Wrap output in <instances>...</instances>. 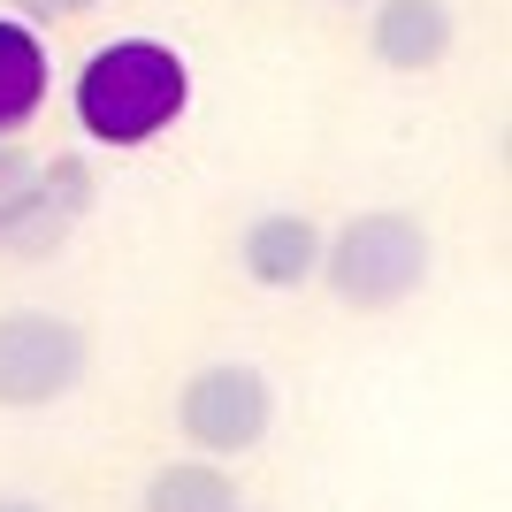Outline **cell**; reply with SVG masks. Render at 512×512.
I'll return each mask as SVG.
<instances>
[{"mask_svg": "<svg viewBox=\"0 0 512 512\" xmlns=\"http://www.w3.org/2000/svg\"><path fill=\"white\" fill-rule=\"evenodd\" d=\"M184 100H192V69H184V54L161 39H107L85 54V69H77V92H69V107H77V130H85L92 146H153L161 130L184 115Z\"/></svg>", "mask_w": 512, "mask_h": 512, "instance_id": "obj_1", "label": "cell"}, {"mask_svg": "<svg viewBox=\"0 0 512 512\" xmlns=\"http://www.w3.org/2000/svg\"><path fill=\"white\" fill-rule=\"evenodd\" d=\"M428 268H436V230H428L421 214L367 207V214H352L344 230L321 237L314 283H329V299H337L344 314H390V306H406L428 283Z\"/></svg>", "mask_w": 512, "mask_h": 512, "instance_id": "obj_2", "label": "cell"}, {"mask_svg": "<svg viewBox=\"0 0 512 512\" xmlns=\"http://www.w3.org/2000/svg\"><path fill=\"white\" fill-rule=\"evenodd\" d=\"M85 375H92V337L77 314H54V306L0 314V413L62 406Z\"/></svg>", "mask_w": 512, "mask_h": 512, "instance_id": "obj_3", "label": "cell"}, {"mask_svg": "<svg viewBox=\"0 0 512 512\" xmlns=\"http://www.w3.org/2000/svg\"><path fill=\"white\" fill-rule=\"evenodd\" d=\"M276 428V390L253 360H207L176 390V436L192 459H253Z\"/></svg>", "mask_w": 512, "mask_h": 512, "instance_id": "obj_4", "label": "cell"}, {"mask_svg": "<svg viewBox=\"0 0 512 512\" xmlns=\"http://www.w3.org/2000/svg\"><path fill=\"white\" fill-rule=\"evenodd\" d=\"M92 207V169L85 161H39L16 192L0 199V260H39L54 253Z\"/></svg>", "mask_w": 512, "mask_h": 512, "instance_id": "obj_5", "label": "cell"}, {"mask_svg": "<svg viewBox=\"0 0 512 512\" xmlns=\"http://www.w3.org/2000/svg\"><path fill=\"white\" fill-rule=\"evenodd\" d=\"M321 222L299 207H268L253 214L245 230H237V268H245V283H260V291H306L321 268Z\"/></svg>", "mask_w": 512, "mask_h": 512, "instance_id": "obj_6", "label": "cell"}, {"mask_svg": "<svg viewBox=\"0 0 512 512\" xmlns=\"http://www.w3.org/2000/svg\"><path fill=\"white\" fill-rule=\"evenodd\" d=\"M367 54L398 77H421V69H444L459 23H451V0H367Z\"/></svg>", "mask_w": 512, "mask_h": 512, "instance_id": "obj_7", "label": "cell"}, {"mask_svg": "<svg viewBox=\"0 0 512 512\" xmlns=\"http://www.w3.org/2000/svg\"><path fill=\"white\" fill-rule=\"evenodd\" d=\"M46 85H54L46 39L31 31V23L0 16V138H16V130L46 107Z\"/></svg>", "mask_w": 512, "mask_h": 512, "instance_id": "obj_8", "label": "cell"}, {"mask_svg": "<svg viewBox=\"0 0 512 512\" xmlns=\"http://www.w3.org/2000/svg\"><path fill=\"white\" fill-rule=\"evenodd\" d=\"M138 512H245V490L222 459H169L146 474Z\"/></svg>", "mask_w": 512, "mask_h": 512, "instance_id": "obj_9", "label": "cell"}, {"mask_svg": "<svg viewBox=\"0 0 512 512\" xmlns=\"http://www.w3.org/2000/svg\"><path fill=\"white\" fill-rule=\"evenodd\" d=\"M31 169H39V153L23 146V138H0V199L16 192V184H23V176H31Z\"/></svg>", "mask_w": 512, "mask_h": 512, "instance_id": "obj_10", "label": "cell"}, {"mask_svg": "<svg viewBox=\"0 0 512 512\" xmlns=\"http://www.w3.org/2000/svg\"><path fill=\"white\" fill-rule=\"evenodd\" d=\"M0 8H23V16H85L100 0H0Z\"/></svg>", "mask_w": 512, "mask_h": 512, "instance_id": "obj_11", "label": "cell"}, {"mask_svg": "<svg viewBox=\"0 0 512 512\" xmlns=\"http://www.w3.org/2000/svg\"><path fill=\"white\" fill-rule=\"evenodd\" d=\"M0 512H46L39 497H0Z\"/></svg>", "mask_w": 512, "mask_h": 512, "instance_id": "obj_12", "label": "cell"}, {"mask_svg": "<svg viewBox=\"0 0 512 512\" xmlns=\"http://www.w3.org/2000/svg\"><path fill=\"white\" fill-rule=\"evenodd\" d=\"M329 8H367V0H329Z\"/></svg>", "mask_w": 512, "mask_h": 512, "instance_id": "obj_13", "label": "cell"}]
</instances>
